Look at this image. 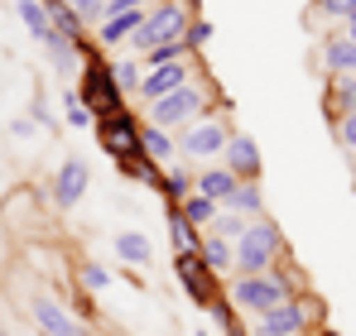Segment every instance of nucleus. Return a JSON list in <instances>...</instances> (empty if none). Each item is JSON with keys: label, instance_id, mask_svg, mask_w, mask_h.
<instances>
[{"label": "nucleus", "instance_id": "f257e3e1", "mask_svg": "<svg viewBox=\"0 0 356 336\" xmlns=\"http://www.w3.org/2000/svg\"><path fill=\"white\" fill-rule=\"evenodd\" d=\"M280 250H284L280 226L275 221H255V226L241 230V240H232V264H236L241 274H265V269L280 260Z\"/></svg>", "mask_w": 356, "mask_h": 336}, {"label": "nucleus", "instance_id": "f03ea898", "mask_svg": "<svg viewBox=\"0 0 356 336\" xmlns=\"http://www.w3.org/2000/svg\"><path fill=\"white\" fill-rule=\"evenodd\" d=\"M188 10L178 5V0H164L159 10H145V24L135 29V49L140 53H149V49H159V44H183V34H188Z\"/></svg>", "mask_w": 356, "mask_h": 336}, {"label": "nucleus", "instance_id": "7ed1b4c3", "mask_svg": "<svg viewBox=\"0 0 356 336\" xmlns=\"http://www.w3.org/2000/svg\"><path fill=\"white\" fill-rule=\"evenodd\" d=\"M77 101L97 115V120H102V115L125 111V92L116 87L111 67H102L97 58H82V92H77Z\"/></svg>", "mask_w": 356, "mask_h": 336}, {"label": "nucleus", "instance_id": "20e7f679", "mask_svg": "<svg viewBox=\"0 0 356 336\" xmlns=\"http://www.w3.org/2000/svg\"><path fill=\"white\" fill-rule=\"evenodd\" d=\"M284 298H294V283L284 279V274H275V269H265V274H241V283L232 288V303L245 308V312H270V308H280Z\"/></svg>", "mask_w": 356, "mask_h": 336}, {"label": "nucleus", "instance_id": "39448f33", "mask_svg": "<svg viewBox=\"0 0 356 336\" xmlns=\"http://www.w3.org/2000/svg\"><path fill=\"white\" fill-rule=\"evenodd\" d=\"M202 106H207V92H202V87H193V82H183L178 92L159 96V101H149V125H159V130H178V125L197 120Z\"/></svg>", "mask_w": 356, "mask_h": 336}, {"label": "nucleus", "instance_id": "423d86ee", "mask_svg": "<svg viewBox=\"0 0 356 336\" xmlns=\"http://www.w3.org/2000/svg\"><path fill=\"white\" fill-rule=\"evenodd\" d=\"M97 125H102V149H106L116 164H125L130 154H140V125H135V120H130L125 111L102 115Z\"/></svg>", "mask_w": 356, "mask_h": 336}, {"label": "nucleus", "instance_id": "0eeeda50", "mask_svg": "<svg viewBox=\"0 0 356 336\" xmlns=\"http://www.w3.org/2000/svg\"><path fill=\"white\" fill-rule=\"evenodd\" d=\"M174 269H178V279H183L188 298H193L197 308H212V303H217V274L197 260V250H193V255H178Z\"/></svg>", "mask_w": 356, "mask_h": 336}, {"label": "nucleus", "instance_id": "6e6552de", "mask_svg": "<svg viewBox=\"0 0 356 336\" xmlns=\"http://www.w3.org/2000/svg\"><path fill=\"white\" fill-rule=\"evenodd\" d=\"M227 140H232V130H227L222 120H197L193 130H183L178 149H183L188 159H212V154L227 149Z\"/></svg>", "mask_w": 356, "mask_h": 336}, {"label": "nucleus", "instance_id": "1a4fd4ad", "mask_svg": "<svg viewBox=\"0 0 356 336\" xmlns=\"http://www.w3.org/2000/svg\"><path fill=\"white\" fill-rule=\"evenodd\" d=\"M87 183H92V168L82 159H67V164L54 173V207L58 212H72L82 197H87Z\"/></svg>", "mask_w": 356, "mask_h": 336}, {"label": "nucleus", "instance_id": "9d476101", "mask_svg": "<svg viewBox=\"0 0 356 336\" xmlns=\"http://www.w3.org/2000/svg\"><path fill=\"white\" fill-rule=\"evenodd\" d=\"M303 327H308V303L284 298L280 308L260 312V327H255V336H298Z\"/></svg>", "mask_w": 356, "mask_h": 336}, {"label": "nucleus", "instance_id": "9b49d317", "mask_svg": "<svg viewBox=\"0 0 356 336\" xmlns=\"http://www.w3.org/2000/svg\"><path fill=\"white\" fill-rule=\"evenodd\" d=\"M222 154H227V168L236 173L241 183H255V178H260V144H255L245 130H232V140H227Z\"/></svg>", "mask_w": 356, "mask_h": 336}, {"label": "nucleus", "instance_id": "f8f14e48", "mask_svg": "<svg viewBox=\"0 0 356 336\" xmlns=\"http://www.w3.org/2000/svg\"><path fill=\"white\" fill-rule=\"evenodd\" d=\"M29 312H34V322H39V332H44V336H87V327H82L67 308H58L54 298H34Z\"/></svg>", "mask_w": 356, "mask_h": 336}, {"label": "nucleus", "instance_id": "ddd939ff", "mask_svg": "<svg viewBox=\"0 0 356 336\" xmlns=\"http://www.w3.org/2000/svg\"><path fill=\"white\" fill-rule=\"evenodd\" d=\"M183 82H188V62L178 58V62H169V67H154V72L140 82V96H145V101H159V96L178 92Z\"/></svg>", "mask_w": 356, "mask_h": 336}, {"label": "nucleus", "instance_id": "4468645a", "mask_svg": "<svg viewBox=\"0 0 356 336\" xmlns=\"http://www.w3.org/2000/svg\"><path fill=\"white\" fill-rule=\"evenodd\" d=\"M236 183L241 178L232 173V168H202V173L193 178V192H202V197H212V202H227Z\"/></svg>", "mask_w": 356, "mask_h": 336}, {"label": "nucleus", "instance_id": "2eb2a0df", "mask_svg": "<svg viewBox=\"0 0 356 336\" xmlns=\"http://www.w3.org/2000/svg\"><path fill=\"white\" fill-rule=\"evenodd\" d=\"M164 221H169V235H174V250H178V255H193V250L202 245L197 226H193L188 217H183V212H178V202H169V207H164Z\"/></svg>", "mask_w": 356, "mask_h": 336}, {"label": "nucleus", "instance_id": "dca6fc26", "mask_svg": "<svg viewBox=\"0 0 356 336\" xmlns=\"http://www.w3.org/2000/svg\"><path fill=\"white\" fill-rule=\"evenodd\" d=\"M222 212H236V217H260V212H265L260 183H236V187H232V197L222 202Z\"/></svg>", "mask_w": 356, "mask_h": 336}, {"label": "nucleus", "instance_id": "f3484780", "mask_svg": "<svg viewBox=\"0 0 356 336\" xmlns=\"http://www.w3.org/2000/svg\"><path fill=\"white\" fill-rule=\"evenodd\" d=\"M174 140H169V130H159V125H140V154L145 159H154V164H169L174 159Z\"/></svg>", "mask_w": 356, "mask_h": 336}, {"label": "nucleus", "instance_id": "a211bd4d", "mask_svg": "<svg viewBox=\"0 0 356 336\" xmlns=\"http://www.w3.org/2000/svg\"><path fill=\"white\" fill-rule=\"evenodd\" d=\"M145 24V10H125V15H106L102 19V44H120V39H135V29Z\"/></svg>", "mask_w": 356, "mask_h": 336}, {"label": "nucleus", "instance_id": "6ab92c4d", "mask_svg": "<svg viewBox=\"0 0 356 336\" xmlns=\"http://www.w3.org/2000/svg\"><path fill=\"white\" fill-rule=\"evenodd\" d=\"M178 212H183L188 221L197 226V230H207V226L217 221V212H222V202H212V197H202V192H188V197L178 202Z\"/></svg>", "mask_w": 356, "mask_h": 336}, {"label": "nucleus", "instance_id": "aec40b11", "mask_svg": "<svg viewBox=\"0 0 356 336\" xmlns=\"http://www.w3.org/2000/svg\"><path fill=\"white\" fill-rule=\"evenodd\" d=\"M116 255L125 260V264H149V255H154V250H149V235H145V230H120Z\"/></svg>", "mask_w": 356, "mask_h": 336}, {"label": "nucleus", "instance_id": "412c9836", "mask_svg": "<svg viewBox=\"0 0 356 336\" xmlns=\"http://www.w3.org/2000/svg\"><path fill=\"white\" fill-rule=\"evenodd\" d=\"M323 62H327L332 72H342V77H356V44H352V39H332V44H323Z\"/></svg>", "mask_w": 356, "mask_h": 336}, {"label": "nucleus", "instance_id": "4be33fe9", "mask_svg": "<svg viewBox=\"0 0 356 336\" xmlns=\"http://www.w3.org/2000/svg\"><path fill=\"white\" fill-rule=\"evenodd\" d=\"M197 260L212 269V274H222V269H232V240H222V235H207L202 245H197Z\"/></svg>", "mask_w": 356, "mask_h": 336}, {"label": "nucleus", "instance_id": "5701e85b", "mask_svg": "<svg viewBox=\"0 0 356 336\" xmlns=\"http://www.w3.org/2000/svg\"><path fill=\"white\" fill-rule=\"evenodd\" d=\"M15 15L24 19V29L44 44L49 39V10H44V0H15Z\"/></svg>", "mask_w": 356, "mask_h": 336}, {"label": "nucleus", "instance_id": "b1692460", "mask_svg": "<svg viewBox=\"0 0 356 336\" xmlns=\"http://www.w3.org/2000/svg\"><path fill=\"white\" fill-rule=\"evenodd\" d=\"M44 49H49V58H54V67H58V72H72V67H77V53H82V44L63 39V34H54V29H49Z\"/></svg>", "mask_w": 356, "mask_h": 336}, {"label": "nucleus", "instance_id": "393cba45", "mask_svg": "<svg viewBox=\"0 0 356 336\" xmlns=\"http://www.w3.org/2000/svg\"><path fill=\"white\" fill-rule=\"evenodd\" d=\"M159 187H164L169 202H183V197L193 192V173H188V168H169V173H159Z\"/></svg>", "mask_w": 356, "mask_h": 336}, {"label": "nucleus", "instance_id": "a878e982", "mask_svg": "<svg viewBox=\"0 0 356 336\" xmlns=\"http://www.w3.org/2000/svg\"><path fill=\"white\" fill-rule=\"evenodd\" d=\"M212 235H222V240H241V230H245V217H236V212H217V221L207 226Z\"/></svg>", "mask_w": 356, "mask_h": 336}, {"label": "nucleus", "instance_id": "bb28decb", "mask_svg": "<svg viewBox=\"0 0 356 336\" xmlns=\"http://www.w3.org/2000/svg\"><path fill=\"white\" fill-rule=\"evenodd\" d=\"M67 10H72L82 24H102V19H106V0H67Z\"/></svg>", "mask_w": 356, "mask_h": 336}, {"label": "nucleus", "instance_id": "cd10ccee", "mask_svg": "<svg viewBox=\"0 0 356 336\" xmlns=\"http://www.w3.org/2000/svg\"><path fill=\"white\" fill-rule=\"evenodd\" d=\"M202 44H212V24H207V19H188V34H183V49L193 53V49H202Z\"/></svg>", "mask_w": 356, "mask_h": 336}, {"label": "nucleus", "instance_id": "c85d7f7f", "mask_svg": "<svg viewBox=\"0 0 356 336\" xmlns=\"http://www.w3.org/2000/svg\"><path fill=\"white\" fill-rule=\"evenodd\" d=\"M183 53H188L183 44H159V49H149V53H145V62H149V67H169V62H178Z\"/></svg>", "mask_w": 356, "mask_h": 336}, {"label": "nucleus", "instance_id": "c756f323", "mask_svg": "<svg viewBox=\"0 0 356 336\" xmlns=\"http://www.w3.org/2000/svg\"><path fill=\"white\" fill-rule=\"evenodd\" d=\"M332 101L342 106V115H352V111H356V77H342V82L332 87Z\"/></svg>", "mask_w": 356, "mask_h": 336}, {"label": "nucleus", "instance_id": "7c9ffc66", "mask_svg": "<svg viewBox=\"0 0 356 336\" xmlns=\"http://www.w3.org/2000/svg\"><path fill=\"white\" fill-rule=\"evenodd\" d=\"M111 77H116L120 92H140V67H135V62H116V67H111Z\"/></svg>", "mask_w": 356, "mask_h": 336}, {"label": "nucleus", "instance_id": "2f4dec72", "mask_svg": "<svg viewBox=\"0 0 356 336\" xmlns=\"http://www.w3.org/2000/svg\"><path fill=\"white\" fill-rule=\"evenodd\" d=\"M106 283H111L106 264H82V288H87V293H102Z\"/></svg>", "mask_w": 356, "mask_h": 336}, {"label": "nucleus", "instance_id": "473e14b6", "mask_svg": "<svg viewBox=\"0 0 356 336\" xmlns=\"http://www.w3.org/2000/svg\"><path fill=\"white\" fill-rule=\"evenodd\" d=\"M318 10H323L327 19H352V15H356V0H318Z\"/></svg>", "mask_w": 356, "mask_h": 336}, {"label": "nucleus", "instance_id": "72a5a7b5", "mask_svg": "<svg viewBox=\"0 0 356 336\" xmlns=\"http://www.w3.org/2000/svg\"><path fill=\"white\" fill-rule=\"evenodd\" d=\"M67 120H72L77 130H82V125H97V115H92L87 106H82V101H77V92H67Z\"/></svg>", "mask_w": 356, "mask_h": 336}, {"label": "nucleus", "instance_id": "f704fd0d", "mask_svg": "<svg viewBox=\"0 0 356 336\" xmlns=\"http://www.w3.org/2000/svg\"><path fill=\"white\" fill-rule=\"evenodd\" d=\"M337 135H342V144H347V149H356V111H352V115H342Z\"/></svg>", "mask_w": 356, "mask_h": 336}, {"label": "nucleus", "instance_id": "c9c22d12", "mask_svg": "<svg viewBox=\"0 0 356 336\" xmlns=\"http://www.w3.org/2000/svg\"><path fill=\"white\" fill-rule=\"evenodd\" d=\"M125 10H145V0H106V15H125Z\"/></svg>", "mask_w": 356, "mask_h": 336}, {"label": "nucleus", "instance_id": "e433bc0d", "mask_svg": "<svg viewBox=\"0 0 356 336\" xmlns=\"http://www.w3.org/2000/svg\"><path fill=\"white\" fill-rule=\"evenodd\" d=\"M10 130H15L19 140H29V135H34V120H24V115H15V120H10Z\"/></svg>", "mask_w": 356, "mask_h": 336}, {"label": "nucleus", "instance_id": "4c0bfd02", "mask_svg": "<svg viewBox=\"0 0 356 336\" xmlns=\"http://www.w3.org/2000/svg\"><path fill=\"white\" fill-rule=\"evenodd\" d=\"M347 39H352V44H356V15H352V19H347Z\"/></svg>", "mask_w": 356, "mask_h": 336}, {"label": "nucleus", "instance_id": "58836bf2", "mask_svg": "<svg viewBox=\"0 0 356 336\" xmlns=\"http://www.w3.org/2000/svg\"><path fill=\"white\" fill-rule=\"evenodd\" d=\"M197 336H207V332H197Z\"/></svg>", "mask_w": 356, "mask_h": 336}]
</instances>
